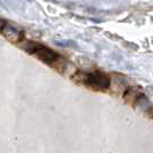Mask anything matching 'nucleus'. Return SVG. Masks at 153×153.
Returning a JSON list of instances; mask_svg holds the SVG:
<instances>
[{
    "label": "nucleus",
    "instance_id": "2",
    "mask_svg": "<svg viewBox=\"0 0 153 153\" xmlns=\"http://www.w3.org/2000/svg\"><path fill=\"white\" fill-rule=\"evenodd\" d=\"M84 83L94 89H107L111 85V81L105 74L102 73H91L84 77Z\"/></svg>",
    "mask_w": 153,
    "mask_h": 153
},
{
    "label": "nucleus",
    "instance_id": "1",
    "mask_svg": "<svg viewBox=\"0 0 153 153\" xmlns=\"http://www.w3.org/2000/svg\"><path fill=\"white\" fill-rule=\"evenodd\" d=\"M23 48L30 54H35L37 55V58L40 59L42 61L46 62V63H52L58 59V54L51 48L46 47V46L42 45L39 43H32V42H27L25 45L22 46Z\"/></svg>",
    "mask_w": 153,
    "mask_h": 153
},
{
    "label": "nucleus",
    "instance_id": "3",
    "mask_svg": "<svg viewBox=\"0 0 153 153\" xmlns=\"http://www.w3.org/2000/svg\"><path fill=\"white\" fill-rule=\"evenodd\" d=\"M1 31H2L4 36L7 37L9 40L16 42V40H20V38H22V32L16 30L15 28H13L10 25H7V27L1 25Z\"/></svg>",
    "mask_w": 153,
    "mask_h": 153
}]
</instances>
